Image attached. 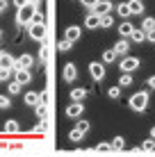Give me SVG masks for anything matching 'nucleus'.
Instances as JSON below:
<instances>
[{"instance_id": "dca6fc26", "label": "nucleus", "mask_w": 155, "mask_h": 157, "mask_svg": "<svg viewBox=\"0 0 155 157\" xmlns=\"http://www.w3.org/2000/svg\"><path fill=\"white\" fill-rule=\"evenodd\" d=\"M84 98H87V89H82V86L71 89V102H82Z\"/></svg>"}, {"instance_id": "a878e982", "label": "nucleus", "mask_w": 155, "mask_h": 157, "mask_svg": "<svg viewBox=\"0 0 155 157\" xmlns=\"http://www.w3.org/2000/svg\"><path fill=\"white\" fill-rule=\"evenodd\" d=\"M114 62H116L114 50H112V48H110V50H105V52H103V64H114Z\"/></svg>"}, {"instance_id": "393cba45", "label": "nucleus", "mask_w": 155, "mask_h": 157, "mask_svg": "<svg viewBox=\"0 0 155 157\" xmlns=\"http://www.w3.org/2000/svg\"><path fill=\"white\" fill-rule=\"evenodd\" d=\"M7 91H9V96H18L21 91H23V86H21V84H18V82H16V80H14V82H9Z\"/></svg>"}, {"instance_id": "cd10ccee", "label": "nucleus", "mask_w": 155, "mask_h": 157, "mask_svg": "<svg viewBox=\"0 0 155 157\" xmlns=\"http://www.w3.org/2000/svg\"><path fill=\"white\" fill-rule=\"evenodd\" d=\"M130 84H132V75L123 73V75H121V80H119V86H121V89H126V86H130Z\"/></svg>"}, {"instance_id": "4be33fe9", "label": "nucleus", "mask_w": 155, "mask_h": 157, "mask_svg": "<svg viewBox=\"0 0 155 157\" xmlns=\"http://www.w3.org/2000/svg\"><path fill=\"white\" fill-rule=\"evenodd\" d=\"M110 146H112V150H123L126 148V139L123 137H114Z\"/></svg>"}, {"instance_id": "c9c22d12", "label": "nucleus", "mask_w": 155, "mask_h": 157, "mask_svg": "<svg viewBox=\"0 0 155 157\" xmlns=\"http://www.w3.org/2000/svg\"><path fill=\"white\" fill-rule=\"evenodd\" d=\"M141 150H155V139H146L141 144Z\"/></svg>"}, {"instance_id": "6e6552de", "label": "nucleus", "mask_w": 155, "mask_h": 157, "mask_svg": "<svg viewBox=\"0 0 155 157\" xmlns=\"http://www.w3.org/2000/svg\"><path fill=\"white\" fill-rule=\"evenodd\" d=\"M112 9H114V2H112V0H100V2L94 7V14H98V16H107Z\"/></svg>"}, {"instance_id": "f704fd0d", "label": "nucleus", "mask_w": 155, "mask_h": 157, "mask_svg": "<svg viewBox=\"0 0 155 157\" xmlns=\"http://www.w3.org/2000/svg\"><path fill=\"white\" fill-rule=\"evenodd\" d=\"M76 128H78L82 134H87V132H89V121H78V125H76Z\"/></svg>"}, {"instance_id": "f03ea898", "label": "nucleus", "mask_w": 155, "mask_h": 157, "mask_svg": "<svg viewBox=\"0 0 155 157\" xmlns=\"http://www.w3.org/2000/svg\"><path fill=\"white\" fill-rule=\"evenodd\" d=\"M130 109L132 112H146L148 107V91H137L135 96H130Z\"/></svg>"}, {"instance_id": "e433bc0d", "label": "nucleus", "mask_w": 155, "mask_h": 157, "mask_svg": "<svg viewBox=\"0 0 155 157\" xmlns=\"http://www.w3.org/2000/svg\"><path fill=\"white\" fill-rule=\"evenodd\" d=\"M46 130H48V125H46V121H41V123H37V125H34V132H37V134L46 132Z\"/></svg>"}, {"instance_id": "79ce46f5", "label": "nucleus", "mask_w": 155, "mask_h": 157, "mask_svg": "<svg viewBox=\"0 0 155 157\" xmlns=\"http://www.w3.org/2000/svg\"><path fill=\"white\" fill-rule=\"evenodd\" d=\"M39 102H44V105H48V94H46V91H41V94H39Z\"/></svg>"}, {"instance_id": "a211bd4d", "label": "nucleus", "mask_w": 155, "mask_h": 157, "mask_svg": "<svg viewBox=\"0 0 155 157\" xmlns=\"http://www.w3.org/2000/svg\"><path fill=\"white\" fill-rule=\"evenodd\" d=\"M116 14H119L121 18H128V16H132L130 7H128V2H119V5H116Z\"/></svg>"}, {"instance_id": "423d86ee", "label": "nucleus", "mask_w": 155, "mask_h": 157, "mask_svg": "<svg viewBox=\"0 0 155 157\" xmlns=\"http://www.w3.org/2000/svg\"><path fill=\"white\" fill-rule=\"evenodd\" d=\"M89 75H91L96 82H100V80L105 78V64H100V62H91V64H89Z\"/></svg>"}, {"instance_id": "9d476101", "label": "nucleus", "mask_w": 155, "mask_h": 157, "mask_svg": "<svg viewBox=\"0 0 155 157\" xmlns=\"http://www.w3.org/2000/svg\"><path fill=\"white\" fill-rule=\"evenodd\" d=\"M14 80H16L21 86H23V84H30V82H32V73L25 71V68H16V71H14Z\"/></svg>"}, {"instance_id": "20e7f679", "label": "nucleus", "mask_w": 155, "mask_h": 157, "mask_svg": "<svg viewBox=\"0 0 155 157\" xmlns=\"http://www.w3.org/2000/svg\"><path fill=\"white\" fill-rule=\"evenodd\" d=\"M139 64H141V62H139L137 57H130V55H128V57H121L119 68H121L123 73H128V75H130V73H135L137 68H139Z\"/></svg>"}, {"instance_id": "4468645a", "label": "nucleus", "mask_w": 155, "mask_h": 157, "mask_svg": "<svg viewBox=\"0 0 155 157\" xmlns=\"http://www.w3.org/2000/svg\"><path fill=\"white\" fill-rule=\"evenodd\" d=\"M80 34H82V30H80L78 25H71V28H66V34H64V39L73 43V41H78V39H80Z\"/></svg>"}, {"instance_id": "72a5a7b5", "label": "nucleus", "mask_w": 155, "mask_h": 157, "mask_svg": "<svg viewBox=\"0 0 155 157\" xmlns=\"http://www.w3.org/2000/svg\"><path fill=\"white\" fill-rule=\"evenodd\" d=\"M14 71H12V68H0V82H7V80H9V75H12Z\"/></svg>"}, {"instance_id": "9b49d317", "label": "nucleus", "mask_w": 155, "mask_h": 157, "mask_svg": "<svg viewBox=\"0 0 155 157\" xmlns=\"http://www.w3.org/2000/svg\"><path fill=\"white\" fill-rule=\"evenodd\" d=\"M82 112H84L82 102H71V105L66 107V116L68 118H80V116H82Z\"/></svg>"}, {"instance_id": "ddd939ff", "label": "nucleus", "mask_w": 155, "mask_h": 157, "mask_svg": "<svg viewBox=\"0 0 155 157\" xmlns=\"http://www.w3.org/2000/svg\"><path fill=\"white\" fill-rule=\"evenodd\" d=\"M98 25H100V16L98 14H87V18H84V28H89V30H98Z\"/></svg>"}, {"instance_id": "2eb2a0df", "label": "nucleus", "mask_w": 155, "mask_h": 157, "mask_svg": "<svg viewBox=\"0 0 155 157\" xmlns=\"http://www.w3.org/2000/svg\"><path fill=\"white\" fill-rule=\"evenodd\" d=\"M14 64H16V59L9 52H0V68H12L14 71Z\"/></svg>"}, {"instance_id": "aec40b11", "label": "nucleus", "mask_w": 155, "mask_h": 157, "mask_svg": "<svg viewBox=\"0 0 155 157\" xmlns=\"http://www.w3.org/2000/svg\"><path fill=\"white\" fill-rule=\"evenodd\" d=\"M18 121H14V118H12V121H5V132H7V134H16V132H18Z\"/></svg>"}, {"instance_id": "412c9836", "label": "nucleus", "mask_w": 155, "mask_h": 157, "mask_svg": "<svg viewBox=\"0 0 155 157\" xmlns=\"http://www.w3.org/2000/svg\"><path fill=\"white\" fill-rule=\"evenodd\" d=\"M130 41H135V43L146 41V32H144V30H139V28H135V32H132V36H130Z\"/></svg>"}, {"instance_id": "5701e85b", "label": "nucleus", "mask_w": 155, "mask_h": 157, "mask_svg": "<svg viewBox=\"0 0 155 157\" xmlns=\"http://www.w3.org/2000/svg\"><path fill=\"white\" fill-rule=\"evenodd\" d=\"M48 57H50L48 43H46V41H41V48H39V59H41V62H48Z\"/></svg>"}, {"instance_id": "7c9ffc66", "label": "nucleus", "mask_w": 155, "mask_h": 157, "mask_svg": "<svg viewBox=\"0 0 155 157\" xmlns=\"http://www.w3.org/2000/svg\"><path fill=\"white\" fill-rule=\"evenodd\" d=\"M9 107H12V98L0 94V109H9Z\"/></svg>"}, {"instance_id": "ea45409f", "label": "nucleus", "mask_w": 155, "mask_h": 157, "mask_svg": "<svg viewBox=\"0 0 155 157\" xmlns=\"http://www.w3.org/2000/svg\"><path fill=\"white\" fill-rule=\"evenodd\" d=\"M146 86H148V89H153V91H155V75H151V78L146 80Z\"/></svg>"}, {"instance_id": "37998d69", "label": "nucleus", "mask_w": 155, "mask_h": 157, "mask_svg": "<svg viewBox=\"0 0 155 157\" xmlns=\"http://www.w3.org/2000/svg\"><path fill=\"white\" fill-rule=\"evenodd\" d=\"M146 41H151V43H155V30H151V32H146Z\"/></svg>"}, {"instance_id": "b1692460", "label": "nucleus", "mask_w": 155, "mask_h": 157, "mask_svg": "<svg viewBox=\"0 0 155 157\" xmlns=\"http://www.w3.org/2000/svg\"><path fill=\"white\" fill-rule=\"evenodd\" d=\"M39 102V94L37 91H28L25 94V105H37Z\"/></svg>"}, {"instance_id": "1a4fd4ad", "label": "nucleus", "mask_w": 155, "mask_h": 157, "mask_svg": "<svg viewBox=\"0 0 155 157\" xmlns=\"http://www.w3.org/2000/svg\"><path fill=\"white\" fill-rule=\"evenodd\" d=\"M112 50H114V55H116V57H128V50H130V41H128V39L116 41Z\"/></svg>"}, {"instance_id": "2f4dec72", "label": "nucleus", "mask_w": 155, "mask_h": 157, "mask_svg": "<svg viewBox=\"0 0 155 157\" xmlns=\"http://www.w3.org/2000/svg\"><path fill=\"white\" fill-rule=\"evenodd\" d=\"M107 96H110L112 100H119V96H121V86H110Z\"/></svg>"}, {"instance_id": "49530a36", "label": "nucleus", "mask_w": 155, "mask_h": 157, "mask_svg": "<svg viewBox=\"0 0 155 157\" xmlns=\"http://www.w3.org/2000/svg\"><path fill=\"white\" fill-rule=\"evenodd\" d=\"M151 139H155V125L151 128Z\"/></svg>"}, {"instance_id": "a18cd8bd", "label": "nucleus", "mask_w": 155, "mask_h": 157, "mask_svg": "<svg viewBox=\"0 0 155 157\" xmlns=\"http://www.w3.org/2000/svg\"><path fill=\"white\" fill-rule=\"evenodd\" d=\"M39 2L41 0H28V5H34V7H39Z\"/></svg>"}, {"instance_id": "473e14b6", "label": "nucleus", "mask_w": 155, "mask_h": 157, "mask_svg": "<svg viewBox=\"0 0 155 157\" xmlns=\"http://www.w3.org/2000/svg\"><path fill=\"white\" fill-rule=\"evenodd\" d=\"M82 137H84V134H82V132H80V130H78V128H73V130H71V132H68V139H71V141H80V139H82Z\"/></svg>"}, {"instance_id": "39448f33", "label": "nucleus", "mask_w": 155, "mask_h": 157, "mask_svg": "<svg viewBox=\"0 0 155 157\" xmlns=\"http://www.w3.org/2000/svg\"><path fill=\"white\" fill-rule=\"evenodd\" d=\"M62 78H64V82H76L78 80V66L73 62H68V64H64V68H62Z\"/></svg>"}, {"instance_id": "7ed1b4c3", "label": "nucleus", "mask_w": 155, "mask_h": 157, "mask_svg": "<svg viewBox=\"0 0 155 157\" xmlns=\"http://www.w3.org/2000/svg\"><path fill=\"white\" fill-rule=\"evenodd\" d=\"M28 34H30V39H34V41H46V23H30Z\"/></svg>"}, {"instance_id": "c756f323", "label": "nucleus", "mask_w": 155, "mask_h": 157, "mask_svg": "<svg viewBox=\"0 0 155 157\" xmlns=\"http://www.w3.org/2000/svg\"><path fill=\"white\" fill-rule=\"evenodd\" d=\"M71 46H73V43H71V41H66V39H62L60 43H57V50H60V52H68V50H71Z\"/></svg>"}, {"instance_id": "f8f14e48", "label": "nucleus", "mask_w": 155, "mask_h": 157, "mask_svg": "<svg viewBox=\"0 0 155 157\" xmlns=\"http://www.w3.org/2000/svg\"><path fill=\"white\" fill-rule=\"evenodd\" d=\"M116 30H119L121 39H128V41H130L132 32H135V25H132V23H128V21H123V23H121V25H119V28H116Z\"/></svg>"}, {"instance_id": "4c0bfd02", "label": "nucleus", "mask_w": 155, "mask_h": 157, "mask_svg": "<svg viewBox=\"0 0 155 157\" xmlns=\"http://www.w3.org/2000/svg\"><path fill=\"white\" fill-rule=\"evenodd\" d=\"M80 2H82V5H84V7H87V9H94L96 5L100 2V0H80Z\"/></svg>"}, {"instance_id": "58836bf2", "label": "nucleus", "mask_w": 155, "mask_h": 157, "mask_svg": "<svg viewBox=\"0 0 155 157\" xmlns=\"http://www.w3.org/2000/svg\"><path fill=\"white\" fill-rule=\"evenodd\" d=\"M14 5H16V9H23V7H28V0H14Z\"/></svg>"}, {"instance_id": "f3484780", "label": "nucleus", "mask_w": 155, "mask_h": 157, "mask_svg": "<svg viewBox=\"0 0 155 157\" xmlns=\"http://www.w3.org/2000/svg\"><path fill=\"white\" fill-rule=\"evenodd\" d=\"M34 114H37V118H39V121H46V118H48V105H44V102H37V105H34Z\"/></svg>"}, {"instance_id": "c85d7f7f", "label": "nucleus", "mask_w": 155, "mask_h": 157, "mask_svg": "<svg viewBox=\"0 0 155 157\" xmlns=\"http://www.w3.org/2000/svg\"><path fill=\"white\" fill-rule=\"evenodd\" d=\"M112 25H114V18H112L110 14L107 16H100V25H98V28H112Z\"/></svg>"}, {"instance_id": "de8ad7c7", "label": "nucleus", "mask_w": 155, "mask_h": 157, "mask_svg": "<svg viewBox=\"0 0 155 157\" xmlns=\"http://www.w3.org/2000/svg\"><path fill=\"white\" fill-rule=\"evenodd\" d=\"M0 39H2V30H0Z\"/></svg>"}, {"instance_id": "bb28decb", "label": "nucleus", "mask_w": 155, "mask_h": 157, "mask_svg": "<svg viewBox=\"0 0 155 157\" xmlns=\"http://www.w3.org/2000/svg\"><path fill=\"white\" fill-rule=\"evenodd\" d=\"M139 30H144V32H151V30H155V18H144Z\"/></svg>"}, {"instance_id": "a19ab883", "label": "nucleus", "mask_w": 155, "mask_h": 157, "mask_svg": "<svg viewBox=\"0 0 155 157\" xmlns=\"http://www.w3.org/2000/svg\"><path fill=\"white\" fill-rule=\"evenodd\" d=\"M96 150H103V153H105V150H112V146L110 144H98V146H96Z\"/></svg>"}, {"instance_id": "6ab92c4d", "label": "nucleus", "mask_w": 155, "mask_h": 157, "mask_svg": "<svg viewBox=\"0 0 155 157\" xmlns=\"http://www.w3.org/2000/svg\"><path fill=\"white\" fill-rule=\"evenodd\" d=\"M128 7H130L132 14H144V2H141V0H130Z\"/></svg>"}, {"instance_id": "c03bdc74", "label": "nucleus", "mask_w": 155, "mask_h": 157, "mask_svg": "<svg viewBox=\"0 0 155 157\" xmlns=\"http://www.w3.org/2000/svg\"><path fill=\"white\" fill-rule=\"evenodd\" d=\"M7 7H9V2H7V0H0V12H5Z\"/></svg>"}, {"instance_id": "0eeeda50", "label": "nucleus", "mask_w": 155, "mask_h": 157, "mask_svg": "<svg viewBox=\"0 0 155 157\" xmlns=\"http://www.w3.org/2000/svg\"><path fill=\"white\" fill-rule=\"evenodd\" d=\"M30 66H34V57L28 55V52H23L18 59H16V64H14V71L16 68H25V71H30Z\"/></svg>"}, {"instance_id": "f257e3e1", "label": "nucleus", "mask_w": 155, "mask_h": 157, "mask_svg": "<svg viewBox=\"0 0 155 157\" xmlns=\"http://www.w3.org/2000/svg\"><path fill=\"white\" fill-rule=\"evenodd\" d=\"M37 12H39V7H34V5H28V7L18 9V12H16V23H18V25H25V28H28L32 21H34Z\"/></svg>"}]
</instances>
